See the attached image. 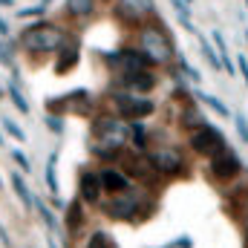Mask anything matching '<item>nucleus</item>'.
<instances>
[{"instance_id": "f257e3e1", "label": "nucleus", "mask_w": 248, "mask_h": 248, "mask_svg": "<svg viewBox=\"0 0 248 248\" xmlns=\"http://www.w3.org/2000/svg\"><path fill=\"white\" fill-rule=\"evenodd\" d=\"M23 46L29 52H61L63 35L61 29H55L49 23H38V26L23 32Z\"/></svg>"}, {"instance_id": "f03ea898", "label": "nucleus", "mask_w": 248, "mask_h": 248, "mask_svg": "<svg viewBox=\"0 0 248 248\" xmlns=\"http://www.w3.org/2000/svg\"><path fill=\"white\" fill-rule=\"evenodd\" d=\"M139 44H141V52H144L153 63H168L173 58V44H170V38H168L159 26H147V29L141 32Z\"/></svg>"}, {"instance_id": "7ed1b4c3", "label": "nucleus", "mask_w": 248, "mask_h": 248, "mask_svg": "<svg viewBox=\"0 0 248 248\" xmlns=\"http://www.w3.org/2000/svg\"><path fill=\"white\" fill-rule=\"evenodd\" d=\"M95 136H98V147L95 153H116L119 147H124L127 141V124L119 119H104L95 127Z\"/></svg>"}, {"instance_id": "20e7f679", "label": "nucleus", "mask_w": 248, "mask_h": 248, "mask_svg": "<svg viewBox=\"0 0 248 248\" xmlns=\"http://www.w3.org/2000/svg\"><path fill=\"white\" fill-rule=\"evenodd\" d=\"M190 147H193L196 153H202V156H217V153L225 150V139H222V133H219L217 127H208V124H205V127L193 130Z\"/></svg>"}, {"instance_id": "39448f33", "label": "nucleus", "mask_w": 248, "mask_h": 248, "mask_svg": "<svg viewBox=\"0 0 248 248\" xmlns=\"http://www.w3.org/2000/svg\"><path fill=\"white\" fill-rule=\"evenodd\" d=\"M150 165H153L159 173H165V176L179 173V170H182V153H179L176 147H159V150L150 153Z\"/></svg>"}, {"instance_id": "423d86ee", "label": "nucleus", "mask_w": 248, "mask_h": 248, "mask_svg": "<svg viewBox=\"0 0 248 248\" xmlns=\"http://www.w3.org/2000/svg\"><path fill=\"white\" fill-rule=\"evenodd\" d=\"M116 107L122 116H133V119H141V116H150L153 113V101L150 98H136L130 93H116Z\"/></svg>"}, {"instance_id": "0eeeda50", "label": "nucleus", "mask_w": 248, "mask_h": 248, "mask_svg": "<svg viewBox=\"0 0 248 248\" xmlns=\"http://www.w3.org/2000/svg\"><path fill=\"white\" fill-rule=\"evenodd\" d=\"M211 173H214V179H219V182H231V179L240 173V159L234 156V150H228V147H225L219 156H214Z\"/></svg>"}, {"instance_id": "6e6552de", "label": "nucleus", "mask_w": 248, "mask_h": 248, "mask_svg": "<svg viewBox=\"0 0 248 248\" xmlns=\"http://www.w3.org/2000/svg\"><path fill=\"white\" fill-rule=\"evenodd\" d=\"M119 84H122L124 90H133V93H150L156 87V78L147 69H139V72H124L122 78H119Z\"/></svg>"}, {"instance_id": "1a4fd4ad", "label": "nucleus", "mask_w": 248, "mask_h": 248, "mask_svg": "<svg viewBox=\"0 0 248 248\" xmlns=\"http://www.w3.org/2000/svg\"><path fill=\"white\" fill-rule=\"evenodd\" d=\"M136 208H139V196L127 193V196H119V199H113V202L107 205V214L116 217V219H130V217L136 214Z\"/></svg>"}, {"instance_id": "9d476101", "label": "nucleus", "mask_w": 248, "mask_h": 248, "mask_svg": "<svg viewBox=\"0 0 248 248\" xmlns=\"http://www.w3.org/2000/svg\"><path fill=\"white\" fill-rule=\"evenodd\" d=\"M81 199H87V202H98L101 199V173H90V170H84L81 173Z\"/></svg>"}, {"instance_id": "9b49d317", "label": "nucleus", "mask_w": 248, "mask_h": 248, "mask_svg": "<svg viewBox=\"0 0 248 248\" xmlns=\"http://www.w3.org/2000/svg\"><path fill=\"white\" fill-rule=\"evenodd\" d=\"M147 9H150V0H122L119 17H124V20H139L141 15H147Z\"/></svg>"}, {"instance_id": "f8f14e48", "label": "nucleus", "mask_w": 248, "mask_h": 248, "mask_svg": "<svg viewBox=\"0 0 248 248\" xmlns=\"http://www.w3.org/2000/svg\"><path fill=\"white\" fill-rule=\"evenodd\" d=\"M116 58H119V63H122L127 72H139V69H144V66L150 63V58H147L144 52H130V49H127V52H119Z\"/></svg>"}, {"instance_id": "ddd939ff", "label": "nucleus", "mask_w": 248, "mask_h": 248, "mask_svg": "<svg viewBox=\"0 0 248 248\" xmlns=\"http://www.w3.org/2000/svg\"><path fill=\"white\" fill-rule=\"evenodd\" d=\"M78 44L75 41H63L61 46V55H58V72H69L72 69V63L78 61Z\"/></svg>"}, {"instance_id": "4468645a", "label": "nucleus", "mask_w": 248, "mask_h": 248, "mask_svg": "<svg viewBox=\"0 0 248 248\" xmlns=\"http://www.w3.org/2000/svg\"><path fill=\"white\" fill-rule=\"evenodd\" d=\"M101 185L107 190H127L130 182H127V176L116 173V170H101Z\"/></svg>"}, {"instance_id": "2eb2a0df", "label": "nucleus", "mask_w": 248, "mask_h": 248, "mask_svg": "<svg viewBox=\"0 0 248 248\" xmlns=\"http://www.w3.org/2000/svg\"><path fill=\"white\" fill-rule=\"evenodd\" d=\"M12 187H15V193L23 199V205H26V208H35V199H38V196H32V190L26 187V182H23V176H20V173H15V176H12Z\"/></svg>"}, {"instance_id": "dca6fc26", "label": "nucleus", "mask_w": 248, "mask_h": 248, "mask_svg": "<svg viewBox=\"0 0 248 248\" xmlns=\"http://www.w3.org/2000/svg\"><path fill=\"white\" fill-rule=\"evenodd\" d=\"M66 9L72 17H87L95 9V0H66Z\"/></svg>"}, {"instance_id": "f3484780", "label": "nucleus", "mask_w": 248, "mask_h": 248, "mask_svg": "<svg viewBox=\"0 0 248 248\" xmlns=\"http://www.w3.org/2000/svg\"><path fill=\"white\" fill-rule=\"evenodd\" d=\"M78 225H81V202L75 199V202H69V211H66V228L78 231Z\"/></svg>"}, {"instance_id": "a211bd4d", "label": "nucleus", "mask_w": 248, "mask_h": 248, "mask_svg": "<svg viewBox=\"0 0 248 248\" xmlns=\"http://www.w3.org/2000/svg\"><path fill=\"white\" fill-rule=\"evenodd\" d=\"M9 98L15 101V107L23 113V116H29V104H26V98L20 95V90H17V84H9Z\"/></svg>"}, {"instance_id": "6ab92c4d", "label": "nucleus", "mask_w": 248, "mask_h": 248, "mask_svg": "<svg viewBox=\"0 0 248 248\" xmlns=\"http://www.w3.org/2000/svg\"><path fill=\"white\" fill-rule=\"evenodd\" d=\"M3 127H6V133H9L15 141H26V139H29V136H26V133H23V130H20L15 122H12L9 116H3Z\"/></svg>"}, {"instance_id": "aec40b11", "label": "nucleus", "mask_w": 248, "mask_h": 248, "mask_svg": "<svg viewBox=\"0 0 248 248\" xmlns=\"http://www.w3.org/2000/svg\"><path fill=\"white\" fill-rule=\"evenodd\" d=\"M46 187L58 196V179H55V153L49 156V162H46Z\"/></svg>"}, {"instance_id": "412c9836", "label": "nucleus", "mask_w": 248, "mask_h": 248, "mask_svg": "<svg viewBox=\"0 0 248 248\" xmlns=\"http://www.w3.org/2000/svg\"><path fill=\"white\" fill-rule=\"evenodd\" d=\"M182 122H185V127H196V130L205 127V119H202V113H199L196 107H193V110H185V119H182Z\"/></svg>"}, {"instance_id": "4be33fe9", "label": "nucleus", "mask_w": 248, "mask_h": 248, "mask_svg": "<svg viewBox=\"0 0 248 248\" xmlns=\"http://www.w3.org/2000/svg\"><path fill=\"white\" fill-rule=\"evenodd\" d=\"M202 52H205V58H208V63H211L214 69H225V63H222V58H217V52L211 49V44H205V41H202Z\"/></svg>"}, {"instance_id": "5701e85b", "label": "nucleus", "mask_w": 248, "mask_h": 248, "mask_svg": "<svg viewBox=\"0 0 248 248\" xmlns=\"http://www.w3.org/2000/svg\"><path fill=\"white\" fill-rule=\"evenodd\" d=\"M87 248H116L110 240H107V234H101V231H95L93 237H90V246Z\"/></svg>"}, {"instance_id": "b1692460", "label": "nucleus", "mask_w": 248, "mask_h": 248, "mask_svg": "<svg viewBox=\"0 0 248 248\" xmlns=\"http://www.w3.org/2000/svg\"><path fill=\"white\" fill-rule=\"evenodd\" d=\"M202 101H205V104H211V107L217 110V116H231V113H228V107H225L222 101H217L214 95H202Z\"/></svg>"}, {"instance_id": "393cba45", "label": "nucleus", "mask_w": 248, "mask_h": 248, "mask_svg": "<svg viewBox=\"0 0 248 248\" xmlns=\"http://www.w3.org/2000/svg\"><path fill=\"white\" fill-rule=\"evenodd\" d=\"M234 124H237V133H240V141L246 144V141H248V122H246V116H237V119H234Z\"/></svg>"}, {"instance_id": "a878e982", "label": "nucleus", "mask_w": 248, "mask_h": 248, "mask_svg": "<svg viewBox=\"0 0 248 248\" xmlns=\"http://www.w3.org/2000/svg\"><path fill=\"white\" fill-rule=\"evenodd\" d=\"M35 208L41 211V217L46 219V225H49V228H55V219H52V214H49V208H46V205H44L41 199H35Z\"/></svg>"}, {"instance_id": "bb28decb", "label": "nucleus", "mask_w": 248, "mask_h": 248, "mask_svg": "<svg viewBox=\"0 0 248 248\" xmlns=\"http://www.w3.org/2000/svg\"><path fill=\"white\" fill-rule=\"evenodd\" d=\"M12 159H15V162H17V165H20L23 170H32V165H29V159H26V156H23L20 150H12Z\"/></svg>"}, {"instance_id": "cd10ccee", "label": "nucleus", "mask_w": 248, "mask_h": 248, "mask_svg": "<svg viewBox=\"0 0 248 248\" xmlns=\"http://www.w3.org/2000/svg\"><path fill=\"white\" fill-rule=\"evenodd\" d=\"M133 133H136V144L141 147V144L147 141V136H144V130H141V127H133Z\"/></svg>"}, {"instance_id": "c85d7f7f", "label": "nucleus", "mask_w": 248, "mask_h": 248, "mask_svg": "<svg viewBox=\"0 0 248 248\" xmlns=\"http://www.w3.org/2000/svg\"><path fill=\"white\" fill-rule=\"evenodd\" d=\"M0 61L6 63V66L12 63V52H6V44H0Z\"/></svg>"}, {"instance_id": "c756f323", "label": "nucleus", "mask_w": 248, "mask_h": 248, "mask_svg": "<svg viewBox=\"0 0 248 248\" xmlns=\"http://www.w3.org/2000/svg\"><path fill=\"white\" fill-rule=\"evenodd\" d=\"M46 124H49V130H55V133H61V130H63V124L58 122V119H52V116L46 119Z\"/></svg>"}, {"instance_id": "7c9ffc66", "label": "nucleus", "mask_w": 248, "mask_h": 248, "mask_svg": "<svg viewBox=\"0 0 248 248\" xmlns=\"http://www.w3.org/2000/svg\"><path fill=\"white\" fill-rule=\"evenodd\" d=\"M240 72H243V78H246V84H248V63H246L243 55H240Z\"/></svg>"}, {"instance_id": "2f4dec72", "label": "nucleus", "mask_w": 248, "mask_h": 248, "mask_svg": "<svg viewBox=\"0 0 248 248\" xmlns=\"http://www.w3.org/2000/svg\"><path fill=\"white\" fill-rule=\"evenodd\" d=\"M0 35H3V38H6V35H9V23H6V20H3V17H0Z\"/></svg>"}, {"instance_id": "473e14b6", "label": "nucleus", "mask_w": 248, "mask_h": 248, "mask_svg": "<svg viewBox=\"0 0 248 248\" xmlns=\"http://www.w3.org/2000/svg\"><path fill=\"white\" fill-rule=\"evenodd\" d=\"M0 6H12V0H0Z\"/></svg>"}, {"instance_id": "72a5a7b5", "label": "nucleus", "mask_w": 248, "mask_h": 248, "mask_svg": "<svg viewBox=\"0 0 248 248\" xmlns=\"http://www.w3.org/2000/svg\"><path fill=\"white\" fill-rule=\"evenodd\" d=\"M49 248H58V246H55V240H52V237H49Z\"/></svg>"}, {"instance_id": "f704fd0d", "label": "nucleus", "mask_w": 248, "mask_h": 248, "mask_svg": "<svg viewBox=\"0 0 248 248\" xmlns=\"http://www.w3.org/2000/svg\"><path fill=\"white\" fill-rule=\"evenodd\" d=\"M246 243H248V225H246Z\"/></svg>"}, {"instance_id": "c9c22d12", "label": "nucleus", "mask_w": 248, "mask_h": 248, "mask_svg": "<svg viewBox=\"0 0 248 248\" xmlns=\"http://www.w3.org/2000/svg\"><path fill=\"white\" fill-rule=\"evenodd\" d=\"M0 185H3V182H0Z\"/></svg>"}, {"instance_id": "e433bc0d", "label": "nucleus", "mask_w": 248, "mask_h": 248, "mask_svg": "<svg viewBox=\"0 0 248 248\" xmlns=\"http://www.w3.org/2000/svg\"><path fill=\"white\" fill-rule=\"evenodd\" d=\"M246 35H248V32H246Z\"/></svg>"}, {"instance_id": "4c0bfd02", "label": "nucleus", "mask_w": 248, "mask_h": 248, "mask_svg": "<svg viewBox=\"0 0 248 248\" xmlns=\"http://www.w3.org/2000/svg\"><path fill=\"white\" fill-rule=\"evenodd\" d=\"M246 3H248V0H246Z\"/></svg>"}]
</instances>
